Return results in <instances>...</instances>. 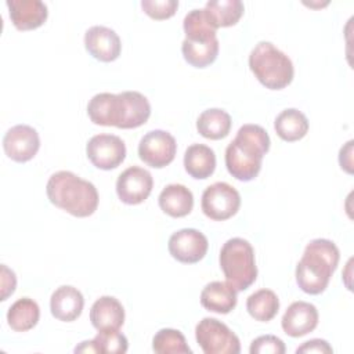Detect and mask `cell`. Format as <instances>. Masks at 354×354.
<instances>
[{
  "instance_id": "1f68e13d",
  "label": "cell",
  "mask_w": 354,
  "mask_h": 354,
  "mask_svg": "<svg viewBox=\"0 0 354 354\" xmlns=\"http://www.w3.org/2000/svg\"><path fill=\"white\" fill-rule=\"evenodd\" d=\"M285 343L274 335H263L256 337L249 348L250 354H283Z\"/></svg>"
},
{
  "instance_id": "8992f818",
  "label": "cell",
  "mask_w": 354,
  "mask_h": 354,
  "mask_svg": "<svg viewBox=\"0 0 354 354\" xmlns=\"http://www.w3.org/2000/svg\"><path fill=\"white\" fill-rule=\"evenodd\" d=\"M220 268L227 282L236 290H246L257 278L254 250L243 238L228 239L218 256Z\"/></svg>"
},
{
  "instance_id": "30bf717a",
  "label": "cell",
  "mask_w": 354,
  "mask_h": 354,
  "mask_svg": "<svg viewBox=\"0 0 354 354\" xmlns=\"http://www.w3.org/2000/svg\"><path fill=\"white\" fill-rule=\"evenodd\" d=\"M88 160L101 170L116 169L126 158L124 141L115 134H95L86 145Z\"/></svg>"
},
{
  "instance_id": "6da1fadb",
  "label": "cell",
  "mask_w": 354,
  "mask_h": 354,
  "mask_svg": "<svg viewBox=\"0 0 354 354\" xmlns=\"http://www.w3.org/2000/svg\"><path fill=\"white\" fill-rule=\"evenodd\" d=\"M87 115L94 124L137 129L149 119L151 104L138 91L98 93L88 101Z\"/></svg>"
},
{
  "instance_id": "ffe728a7",
  "label": "cell",
  "mask_w": 354,
  "mask_h": 354,
  "mask_svg": "<svg viewBox=\"0 0 354 354\" xmlns=\"http://www.w3.org/2000/svg\"><path fill=\"white\" fill-rule=\"evenodd\" d=\"M159 207L170 217H184L194 207V195L183 184L166 185L158 198Z\"/></svg>"
},
{
  "instance_id": "ba28073f",
  "label": "cell",
  "mask_w": 354,
  "mask_h": 354,
  "mask_svg": "<svg viewBox=\"0 0 354 354\" xmlns=\"http://www.w3.org/2000/svg\"><path fill=\"white\" fill-rule=\"evenodd\" d=\"M241 206V195L239 192L224 181H217L209 185L203 194L201 201L202 212L206 217L224 221L236 214Z\"/></svg>"
},
{
  "instance_id": "e575fe53",
  "label": "cell",
  "mask_w": 354,
  "mask_h": 354,
  "mask_svg": "<svg viewBox=\"0 0 354 354\" xmlns=\"http://www.w3.org/2000/svg\"><path fill=\"white\" fill-rule=\"evenodd\" d=\"M353 144H354L353 140L347 141L346 145L342 147L340 152H339L340 167L344 171H347L348 174H353Z\"/></svg>"
},
{
  "instance_id": "5bb4252c",
  "label": "cell",
  "mask_w": 354,
  "mask_h": 354,
  "mask_svg": "<svg viewBox=\"0 0 354 354\" xmlns=\"http://www.w3.org/2000/svg\"><path fill=\"white\" fill-rule=\"evenodd\" d=\"M84 47L93 58L101 62H112L120 55L122 41L113 29L94 25L84 33Z\"/></svg>"
},
{
  "instance_id": "cb8c5ba5",
  "label": "cell",
  "mask_w": 354,
  "mask_h": 354,
  "mask_svg": "<svg viewBox=\"0 0 354 354\" xmlns=\"http://www.w3.org/2000/svg\"><path fill=\"white\" fill-rule=\"evenodd\" d=\"M40 318L39 304L30 297H21L7 311V324L15 332L33 329Z\"/></svg>"
},
{
  "instance_id": "52a82bcc",
  "label": "cell",
  "mask_w": 354,
  "mask_h": 354,
  "mask_svg": "<svg viewBox=\"0 0 354 354\" xmlns=\"http://www.w3.org/2000/svg\"><path fill=\"white\" fill-rule=\"evenodd\" d=\"M195 337L205 354H238L239 337L221 321L206 317L195 326Z\"/></svg>"
},
{
  "instance_id": "f546056e",
  "label": "cell",
  "mask_w": 354,
  "mask_h": 354,
  "mask_svg": "<svg viewBox=\"0 0 354 354\" xmlns=\"http://www.w3.org/2000/svg\"><path fill=\"white\" fill-rule=\"evenodd\" d=\"M91 342L95 353L100 354H124L129 348L127 337L119 329L98 330Z\"/></svg>"
},
{
  "instance_id": "8fae6325",
  "label": "cell",
  "mask_w": 354,
  "mask_h": 354,
  "mask_svg": "<svg viewBox=\"0 0 354 354\" xmlns=\"http://www.w3.org/2000/svg\"><path fill=\"white\" fill-rule=\"evenodd\" d=\"M209 248L207 238L195 228H183L171 234L167 249L173 259L184 264L201 261Z\"/></svg>"
},
{
  "instance_id": "7a4b0ae2",
  "label": "cell",
  "mask_w": 354,
  "mask_h": 354,
  "mask_svg": "<svg viewBox=\"0 0 354 354\" xmlns=\"http://www.w3.org/2000/svg\"><path fill=\"white\" fill-rule=\"evenodd\" d=\"M270 136L259 124L246 123L225 148V167L239 181H252L261 169L264 155L270 149Z\"/></svg>"
},
{
  "instance_id": "9c48e42d",
  "label": "cell",
  "mask_w": 354,
  "mask_h": 354,
  "mask_svg": "<svg viewBox=\"0 0 354 354\" xmlns=\"http://www.w3.org/2000/svg\"><path fill=\"white\" fill-rule=\"evenodd\" d=\"M177 152L176 138L165 130H151L140 140L138 156L151 167L162 169L170 165Z\"/></svg>"
},
{
  "instance_id": "f1b7e54d",
  "label": "cell",
  "mask_w": 354,
  "mask_h": 354,
  "mask_svg": "<svg viewBox=\"0 0 354 354\" xmlns=\"http://www.w3.org/2000/svg\"><path fill=\"white\" fill-rule=\"evenodd\" d=\"M185 39L195 40V41H203L217 37L216 29L209 24V21L205 17L203 8H195L191 10L185 17L183 22Z\"/></svg>"
},
{
  "instance_id": "4316f807",
  "label": "cell",
  "mask_w": 354,
  "mask_h": 354,
  "mask_svg": "<svg viewBox=\"0 0 354 354\" xmlns=\"http://www.w3.org/2000/svg\"><path fill=\"white\" fill-rule=\"evenodd\" d=\"M246 310L256 321L268 322L278 314L279 299L271 289H259L248 297Z\"/></svg>"
},
{
  "instance_id": "484cf974",
  "label": "cell",
  "mask_w": 354,
  "mask_h": 354,
  "mask_svg": "<svg viewBox=\"0 0 354 354\" xmlns=\"http://www.w3.org/2000/svg\"><path fill=\"white\" fill-rule=\"evenodd\" d=\"M218 48L220 43L217 37L203 41L184 39L181 44L184 59L194 68H206L213 64L218 55Z\"/></svg>"
},
{
  "instance_id": "836d02e7",
  "label": "cell",
  "mask_w": 354,
  "mask_h": 354,
  "mask_svg": "<svg viewBox=\"0 0 354 354\" xmlns=\"http://www.w3.org/2000/svg\"><path fill=\"white\" fill-rule=\"evenodd\" d=\"M296 353H333V348L329 346V343L324 339H311L304 342L300 347L296 348Z\"/></svg>"
},
{
  "instance_id": "4fadbf2b",
  "label": "cell",
  "mask_w": 354,
  "mask_h": 354,
  "mask_svg": "<svg viewBox=\"0 0 354 354\" xmlns=\"http://www.w3.org/2000/svg\"><path fill=\"white\" fill-rule=\"evenodd\" d=\"M39 148V133L28 124H15L8 129L3 137V149L6 155L18 163H25L33 159Z\"/></svg>"
},
{
  "instance_id": "ac0fdd59",
  "label": "cell",
  "mask_w": 354,
  "mask_h": 354,
  "mask_svg": "<svg viewBox=\"0 0 354 354\" xmlns=\"http://www.w3.org/2000/svg\"><path fill=\"white\" fill-rule=\"evenodd\" d=\"M91 325L97 330L119 329L124 322V308L113 296H101L90 310Z\"/></svg>"
},
{
  "instance_id": "7402d4cb",
  "label": "cell",
  "mask_w": 354,
  "mask_h": 354,
  "mask_svg": "<svg viewBox=\"0 0 354 354\" xmlns=\"http://www.w3.org/2000/svg\"><path fill=\"white\" fill-rule=\"evenodd\" d=\"M203 11L209 24L217 30L235 25L243 15L245 7L241 0H212L206 3Z\"/></svg>"
},
{
  "instance_id": "603a6c76",
  "label": "cell",
  "mask_w": 354,
  "mask_h": 354,
  "mask_svg": "<svg viewBox=\"0 0 354 354\" xmlns=\"http://www.w3.org/2000/svg\"><path fill=\"white\" fill-rule=\"evenodd\" d=\"M274 129L281 140L288 142L299 141L308 131V119L301 111L288 108L275 118Z\"/></svg>"
},
{
  "instance_id": "7c38bea8",
  "label": "cell",
  "mask_w": 354,
  "mask_h": 354,
  "mask_svg": "<svg viewBox=\"0 0 354 354\" xmlns=\"http://www.w3.org/2000/svg\"><path fill=\"white\" fill-rule=\"evenodd\" d=\"M152 174L140 166H130L116 180V194L126 205L142 203L152 192Z\"/></svg>"
},
{
  "instance_id": "9a60e30c",
  "label": "cell",
  "mask_w": 354,
  "mask_h": 354,
  "mask_svg": "<svg viewBox=\"0 0 354 354\" xmlns=\"http://www.w3.org/2000/svg\"><path fill=\"white\" fill-rule=\"evenodd\" d=\"M318 310L308 301H293L282 315L281 326L290 337H301L313 332L318 325Z\"/></svg>"
},
{
  "instance_id": "e0dca14e",
  "label": "cell",
  "mask_w": 354,
  "mask_h": 354,
  "mask_svg": "<svg viewBox=\"0 0 354 354\" xmlns=\"http://www.w3.org/2000/svg\"><path fill=\"white\" fill-rule=\"evenodd\" d=\"M84 307V297L82 292L71 285L57 288L50 297V310L54 318L62 322H72L77 319Z\"/></svg>"
},
{
  "instance_id": "2e32d148",
  "label": "cell",
  "mask_w": 354,
  "mask_h": 354,
  "mask_svg": "<svg viewBox=\"0 0 354 354\" xmlns=\"http://www.w3.org/2000/svg\"><path fill=\"white\" fill-rule=\"evenodd\" d=\"M8 15L18 30L40 28L48 17L47 6L40 0H7Z\"/></svg>"
},
{
  "instance_id": "d6986e66",
  "label": "cell",
  "mask_w": 354,
  "mask_h": 354,
  "mask_svg": "<svg viewBox=\"0 0 354 354\" xmlns=\"http://www.w3.org/2000/svg\"><path fill=\"white\" fill-rule=\"evenodd\" d=\"M236 290L228 283L213 281L201 292V304L203 308L217 314H228L236 306Z\"/></svg>"
},
{
  "instance_id": "5b68a950",
  "label": "cell",
  "mask_w": 354,
  "mask_h": 354,
  "mask_svg": "<svg viewBox=\"0 0 354 354\" xmlns=\"http://www.w3.org/2000/svg\"><path fill=\"white\" fill-rule=\"evenodd\" d=\"M249 68L256 79L270 90H282L293 80L292 59L271 41H259L249 54Z\"/></svg>"
},
{
  "instance_id": "d6a6232c",
  "label": "cell",
  "mask_w": 354,
  "mask_h": 354,
  "mask_svg": "<svg viewBox=\"0 0 354 354\" xmlns=\"http://www.w3.org/2000/svg\"><path fill=\"white\" fill-rule=\"evenodd\" d=\"M17 277L12 270H10L6 264H1V301L7 300L10 295L15 292Z\"/></svg>"
},
{
  "instance_id": "44dd1931",
  "label": "cell",
  "mask_w": 354,
  "mask_h": 354,
  "mask_svg": "<svg viewBox=\"0 0 354 354\" xmlns=\"http://www.w3.org/2000/svg\"><path fill=\"white\" fill-rule=\"evenodd\" d=\"M184 169L196 180L210 177L216 169L214 151L205 144L189 145L184 153Z\"/></svg>"
},
{
  "instance_id": "3957f363",
  "label": "cell",
  "mask_w": 354,
  "mask_h": 354,
  "mask_svg": "<svg viewBox=\"0 0 354 354\" xmlns=\"http://www.w3.org/2000/svg\"><path fill=\"white\" fill-rule=\"evenodd\" d=\"M339 259L340 252L332 241L325 238L310 241L296 266L299 288L308 295L322 293L328 288Z\"/></svg>"
},
{
  "instance_id": "4dcf8cb0",
  "label": "cell",
  "mask_w": 354,
  "mask_h": 354,
  "mask_svg": "<svg viewBox=\"0 0 354 354\" xmlns=\"http://www.w3.org/2000/svg\"><path fill=\"white\" fill-rule=\"evenodd\" d=\"M141 8L152 19L162 21V19L171 18L176 14L178 8V1L177 0H142Z\"/></svg>"
},
{
  "instance_id": "277c9868",
  "label": "cell",
  "mask_w": 354,
  "mask_h": 354,
  "mask_svg": "<svg viewBox=\"0 0 354 354\" xmlns=\"http://www.w3.org/2000/svg\"><path fill=\"white\" fill-rule=\"evenodd\" d=\"M46 192L54 206L75 217H88L98 207L100 196L95 185L68 170L51 174Z\"/></svg>"
},
{
  "instance_id": "d4e9b609",
  "label": "cell",
  "mask_w": 354,
  "mask_h": 354,
  "mask_svg": "<svg viewBox=\"0 0 354 354\" xmlns=\"http://www.w3.org/2000/svg\"><path fill=\"white\" fill-rule=\"evenodd\" d=\"M232 122L228 112L220 108H210L203 111L198 120V133L209 140H221L230 134Z\"/></svg>"
},
{
  "instance_id": "83f0119b",
  "label": "cell",
  "mask_w": 354,
  "mask_h": 354,
  "mask_svg": "<svg viewBox=\"0 0 354 354\" xmlns=\"http://www.w3.org/2000/svg\"><path fill=\"white\" fill-rule=\"evenodd\" d=\"M152 350L158 354H192L185 336L171 328L158 330L152 339Z\"/></svg>"
}]
</instances>
